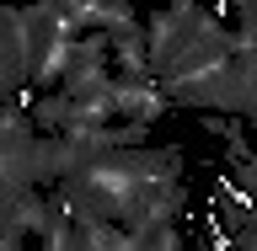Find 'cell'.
<instances>
[{"instance_id": "2", "label": "cell", "mask_w": 257, "mask_h": 251, "mask_svg": "<svg viewBox=\"0 0 257 251\" xmlns=\"http://www.w3.org/2000/svg\"><path fill=\"white\" fill-rule=\"evenodd\" d=\"M172 112V96H166V86L161 80H123L118 75V91H112V118L118 123H156V118H166Z\"/></svg>"}, {"instance_id": "1", "label": "cell", "mask_w": 257, "mask_h": 251, "mask_svg": "<svg viewBox=\"0 0 257 251\" xmlns=\"http://www.w3.org/2000/svg\"><path fill=\"white\" fill-rule=\"evenodd\" d=\"M209 6L204 0H172V6H156L145 16V54H150V80H166L172 64L193 48V38L209 27Z\"/></svg>"}, {"instance_id": "3", "label": "cell", "mask_w": 257, "mask_h": 251, "mask_svg": "<svg viewBox=\"0 0 257 251\" xmlns=\"http://www.w3.org/2000/svg\"><path fill=\"white\" fill-rule=\"evenodd\" d=\"M128 235H134V251H188L177 224H134Z\"/></svg>"}]
</instances>
